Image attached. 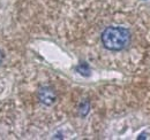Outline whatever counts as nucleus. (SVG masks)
<instances>
[{
    "instance_id": "obj_1",
    "label": "nucleus",
    "mask_w": 150,
    "mask_h": 140,
    "mask_svg": "<svg viewBox=\"0 0 150 140\" xmlns=\"http://www.w3.org/2000/svg\"><path fill=\"white\" fill-rule=\"evenodd\" d=\"M102 43L106 50L122 51L131 44V31L122 27H109L102 34Z\"/></svg>"
},
{
    "instance_id": "obj_2",
    "label": "nucleus",
    "mask_w": 150,
    "mask_h": 140,
    "mask_svg": "<svg viewBox=\"0 0 150 140\" xmlns=\"http://www.w3.org/2000/svg\"><path fill=\"white\" fill-rule=\"evenodd\" d=\"M38 100L45 106H52L57 100L56 91L51 86H43L38 90Z\"/></svg>"
},
{
    "instance_id": "obj_3",
    "label": "nucleus",
    "mask_w": 150,
    "mask_h": 140,
    "mask_svg": "<svg viewBox=\"0 0 150 140\" xmlns=\"http://www.w3.org/2000/svg\"><path fill=\"white\" fill-rule=\"evenodd\" d=\"M89 110H90V102L88 100H86L79 107V115L81 117H86L89 114Z\"/></svg>"
},
{
    "instance_id": "obj_4",
    "label": "nucleus",
    "mask_w": 150,
    "mask_h": 140,
    "mask_svg": "<svg viewBox=\"0 0 150 140\" xmlns=\"http://www.w3.org/2000/svg\"><path fill=\"white\" fill-rule=\"evenodd\" d=\"M76 71H77L79 74H81L82 76H84V77L90 76V67H89L88 63H86V62L80 63V64L76 67Z\"/></svg>"
},
{
    "instance_id": "obj_5",
    "label": "nucleus",
    "mask_w": 150,
    "mask_h": 140,
    "mask_svg": "<svg viewBox=\"0 0 150 140\" xmlns=\"http://www.w3.org/2000/svg\"><path fill=\"white\" fill-rule=\"evenodd\" d=\"M4 57H5V55H4V53H2V51L0 50V64L2 63V61H4Z\"/></svg>"
}]
</instances>
